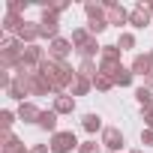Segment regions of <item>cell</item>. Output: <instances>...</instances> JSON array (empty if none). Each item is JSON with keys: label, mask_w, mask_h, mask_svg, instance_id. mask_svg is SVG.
Returning <instances> with one entry per match:
<instances>
[{"label": "cell", "mask_w": 153, "mask_h": 153, "mask_svg": "<svg viewBox=\"0 0 153 153\" xmlns=\"http://www.w3.org/2000/svg\"><path fill=\"white\" fill-rule=\"evenodd\" d=\"M39 114H42V111H39L33 102H21V105H18V120H24V123H36Z\"/></svg>", "instance_id": "2e32d148"}, {"label": "cell", "mask_w": 153, "mask_h": 153, "mask_svg": "<svg viewBox=\"0 0 153 153\" xmlns=\"http://www.w3.org/2000/svg\"><path fill=\"white\" fill-rule=\"evenodd\" d=\"M15 36H18L21 42H27V45H36V39L42 36V33H39V21H24Z\"/></svg>", "instance_id": "8fae6325"}, {"label": "cell", "mask_w": 153, "mask_h": 153, "mask_svg": "<svg viewBox=\"0 0 153 153\" xmlns=\"http://www.w3.org/2000/svg\"><path fill=\"white\" fill-rule=\"evenodd\" d=\"M81 126L93 135V132H99V129H102V117H99V114H84V117H81Z\"/></svg>", "instance_id": "d6986e66"}, {"label": "cell", "mask_w": 153, "mask_h": 153, "mask_svg": "<svg viewBox=\"0 0 153 153\" xmlns=\"http://www.w3.org/2000/svg\"><path fill=\"white\" fill-rule=\"evenodd\" d=\"M24 24V18L21 15H15V12H6L3 15V30H9V33H18V27Z\"/></svg>", "instance_id": "ac0fdd59"}, {"label": "cell", "mask_w": 153, "mask_h": 153, "mask_svg": "<svg viewBox=\"0 0 153 153\" xmlns=\"http://www.w3.org/2000/svg\"><path fill=\"white\" fill-rule=\"evenodd\" d=\"M102 144L108 147V153H117V150L123 147V132H120L117 126H105V129H102Z\"/></svg>", "instance_id": "9c48e42d"}, {"label": "cell", "mask_w": 153, "mask_h": 153, "mask_svg": "<svg viewBox=\"0 0 153 153\" xmlns=\"http://www.w3.org/2000/svg\"><path fill=\"white\" fill-rule=\"evenodd\" d=\"M48 147H51V153H69L72 147H81V144H78V138H75L72 129H66V132H54Z\"/></svg>", "instance_id": "5b68a950"}, {"label": "cell", "mask_w": 153, "mask_h": 153, "mask_svg": "<svg viewBox=\"0 0 153 153\" xmlns=\"http://www.w3.org/2000/svg\"><path fill=\"white\" fill-rule=\"evenodd\" d=\"M36 72L42 75V78H45L57 93H63L66 87H72V81L78 78V72H75L66 60H51V57H45V60H42V66H39Z\"/></svg>", "instance_id": "6da1fadb"}, {"label": "cell", "mask_w": 153, "mask_h": 153, "mask_svg": "<svg viewBox=\"0 0 153 153\" xmlns=\"http://www.w3.org/2000/svg\"><path fill=\"white\" fill-rule=\"evenodd\" d=\"M132 153H141V150H132Z\"/></svg>", "instance_id": "74e56055"}, {"label": "cell", "mask_w": 153, "mask_h": 153, "mask_svg": "<svg viewBox=\"0 0 153 153\" xmlns=\"http://www.w3.org/2000/svg\"><path fill=\"white\" fill-rule=\"evenodd\" d=\"M105 15H108V24H129V12L120 6V3H114V0H105Z\"/></svg>", "instance_id": "52a82bcc"}, {"label": "cell", "mask_w": 153, "mask_h": 153, "mask_svg": "<svg viewBox=\"0 0 153 153\" xmlns=\"http://www.w3.org/2000/svg\"><path fill=\"white\" fill-rule=\"evenodd\" d=\"M57 30H60V12L54 9V3L48 9H42V21H39V33L42 39H57Z\"/></svg>", "instance_id": "277c9868"}, {"label": "cell", "mask_w": 153, "mask_h": 153, "mask_svg": "<svg viewBox=\"0 0 153 153\" xmlns=\"http://www.w3.org/2000/svg\"><path fill=\"white\" fill-rule=\"evenodd\" d=\"M48 90H54V87L42 78L39 72H30V96H45Z\"/></svg>", "instance_id": "9a60e30c"}, {"label": "cell", "mask_w": 153, "mask_h": 153, "mask_svg": "<svg viewBox=\"0 0 153 153\" xmlns=\"http://www.w3.org/2000/svg\"><path fill=\"white\" fill-rule=\"evenodd\" d=\"M90 87H93V81H90V78H81V75H78V78L72 81V87H69V90H72V96H84Z\"/></svg>", "instance_id": "ffe728a7"}, {"label": "cell", "mask_w": 153, "mask_h": 153, "mask_svg": "<svg viewBox=\"0 0 153 153\" xmlns=\"http://www.w3.org/2000/svg\"><path fill=\"white\" fill-rule=\"evenodd\" d=\"M144 87H147V90H153V75H147V78H144Z\"/></svg>", "instance_id": "e575fe53"}, {"label": "cell", "mask_w": 153, "mask_h": 153, "mask_svg": "<svg viewBox=\"0 0 153 153\" xmlns=\"http://www.w3.org/2000/svg\"><path fill=\"white\" fill-rule=\"evenodd\" d=\"M6 96H9V99H24V96H30V72H18V75H15L12 84H9V90H6Z\"/></svg>", "instance_id": "8992f818"}, {"label": "cell", "mask_w": 153, "mask_h": 153, "mask_svg": "<svg viewBox=\"0 0 153 153\" xmlns=\"http://www.w3.org/2000/svg\"><path fill=\"white\" fill-rule=\"evenodd\" d=\"M144 120H147V129L153 132V108H147V111H144Z\"/></svg>", "instance_id": "d6a6232c"}, {"label": "cell", "mask_w": 153, "mask_h": 153, "mask_svg": "<svg viewBox=\"0 0 153 153\" xmlns=\"http://www.w3.org/2000/svg\"><path fill=\"white\" fill-rule=\"evenodd\" d=\"M78 153H99V144H96V141H84V144L78 147Z\"/></svg>", "instance_id": "4dcf8cb0"}, {"label": "cell", "mask_w": 153, "mask_h": 153, "mask_svg": "<svg viewBox=\"0 0 153 153\" xmlns=\"http://www.w3.org/2000/svg\"><path fill=\"white\" fill-rule=\"evenodd\" d=\"M117 48H120V51H129V48H135V36H132V33H120V39H117Z\"/></svg>", "instance_id": "4316f807"}, {"label": "cell", "mask_w": 153, "mask_h": 153, "mask_svg": "<svg viewBox=\"0 0 153 153\" xmlns=\"http://www.w3.org/2000/svg\"><path fill=\"white\" fill-rule=\"evenodd\" d=\"M132 78H135V72H132V69H126V66H120V72L114 75V84H117V87H129V84H132Z\"/></svg>", "instance_id": "44dd1931"}, {"label": "cell", "mask_w": 153, "mask_h": 153, "mask_svg": "<svg viewBox=\"0 0 153 153\" xmlns=\"http://www.w3.org/2000/svg\"><path fill=\"white\" fill-rule=\"evenodd\" d=\"M150 15H153V3H150Z\"/></svg>", "instance_id": "d590c367"}, {"label": "cell", "mask_w": 153, "mask_h": 153, "mask_svg": "<svg viewBox=\"0 0 153 153\" xmlns=\"http://www.w3.org/2000/svg\"><path fill=\"white\" fill-rule=\"evenodd\" d=\"M21 60H24V66L30 69H39L42 66V60H45V48H39V45H24V54H21Z\"/></svg>", "instance_id": "30bf717a"}, {"label": "cell", "mask_w": 153, "mask_h": 153, "mask_svg": "<svg viewBox=\"0 0 153 153\" xmlns=\"http://www.w3.org/2000/svg\"><path fill=\"white\" fill-rule=\"evenodd\" d=\"M84 12H87V30L96 36V33H102L105 27H108V15H105V3H87L84 6Z\"/></svg>", "instance_id": "3957f363"}, {"label": "cell", "mask_w": 153, "mask_h": 153, "mask_svg": "<svg viewBox=\"0 0 153 153\" xmlns=\"http://www.w3.org/2000/svg\"><path fill=\"white\" fill-rule=\"evenodd\" d=\"M72 48L81 54V60H93V54H96V51L102 54V45H96V36H93L87 27L72 30Z\"/></svg>", "instance_id": "7a4b0ae2"}, {"label": "cell", "mask_w": 153, "mask_h": 153, "mask_svg": "<svg viewBox=\"0 0 153 153\" xmlns=\"http://www.w3.org/2000/svg\"><path fill=\"white\" fill-rule=\"evenodd\" d=\"M132 72L135 75H153V60H150V54H135V60H132Z\"/></svg>", "instance_id": "4fadbf2b"}, {"label": "cell", "mask_w": 153, "mask_h": 153, "mask_svg": "<svg viewBox=\"0 0 153 153\" xmlns=\"http://www.w3.org/2000/svg\"><path fill=\"white\" fill-rule=\"evenodd\" d=\"M15 117H18V114H12V111H0V123H3L6 132H9V126L15 123Z\"/></svg>", "instance_id": "f546056e"}, {"label": "cell", "mask_w": 153, "mask_h": 153, "mask_svg": "<svg viewBox=\"0 0 153 153\" xmlns=\"http://www.w3.org/2000/svg\"><path fill=\"white\" fill-rule=\"evenodd\" d=\"M27 6V0H9L6 3V12H15V15H21V9Z\"/></svg>", "instance_id": "f1b7e54d"}, {"label": "cell", "mask_w": 153, "mask_h": 153, "mask_svg": "<svg viewBox=\"0 0 153 153\" xmlns=\"http://www.w3.org/2000/svg\"><path fill=\"white\" fill-rule=\"evenodd\" d=\"M135 99L141 102V108L147 111V108H153V90H147V87H138L135 90Z\"/></svg>", "instance_id": "cb8c5ba5"}, {"label": "cell", "mask_w": 153, "mask_h": 153, "mask_svg": "<svg viewBox=\"0 0 153 153\" xmlns=\"http://www.w3.org/2000/svg\"><path fill=\"white\" fill-rule=\"evenodd\" d=\"M51 147H45V144H36V147H30V153H48Z\"/></svg>", "instance_id": "836d02e7"}, {"label": "cell", "mask_w": 153, "mask_h": 153, "mask_svg": "<svg viewBox=\"0 0 153 153\" xmlns=\"http://www.w3.org/2000/svg\"><path fill=\"white\" fill-rule=\"evenodd\" d=\"M78 75H81V78H96V75H99V69H96V63L93 60H81V66H78Z\"/></svg>", "instance_id": "7402d4cb"}, {"label": "cell", "mask_w": 153, "mask_h": 153, "mask_svg": "<svg viewBox=\"0 0 153 153\" xmlns=\"http://www.w3.org/2000/svg\"><path fill=\"white\" fill-rule=\"evenodd\" d=\"M72 51V39H63V36H57V39H51L48 42V57L51 60H66V54Z\"/></svg>", "instance_id": "ba28073f"}, {"label": "cell", "mask_w": 153, "mask_h": 153, "mask_svg": "<svg viewBox=\"0 0 153 153\" xmlns=\"http://www.w3.org/2000/svg\"><path fill=\"white\" fill-rule=\"evenodd\" d=\"M150 60H153V51H150Z\"/></svg>", "instance_id": "8d00e7d4"}, {"label": "cell", "mask_w": 153, "mask_h": 153, "mask_svg": "<svg viewBox=\"0 0 153 153\" xmlns=\"http://www.w3.org/2000/svg\"><path fill=\"white\" fill-rule=\"evenodd\" d=\"M54 111L57 114H72L75 111V96L72 93H57L54 96Z\"/></svg>", "instance_id": "5bb4252c"}, {"label": "cell", "mask_w": 153, "mask_h": 153, "mask_svg": "<svg viewBox=\"0 0 153 153\" xmlns=\"http://www.w3.org/2000/svg\"><path fill=\"white\" fill-rule=\"evenodd\" d=\"M150 18H153V15H150V6H144V3H138V6L129 12V24H132V27H138V30H141V27H147V24H150Z\"/></svg>", "instance_id": "7c38bea8"}, {"label": "cell", "mask_w": 153, "mask_h": 153, "mask_svg": "<svg viewBox=\"0 0 153 153\" xmlns=\"http://www.w3.org/2000/svg\"><path fill=\"white\" fill-rule=\"evenodd\" d=\"M120 66H123L120 60H102V63H99V72H102V75H108V78H114V75L120 72Z\"/></svg>", "instance_id": "603a6c76"}, {"label": "cell", "mask_w": 153, "mask_h": 153, "mask_svg": "<svg viewBox=\"0 0 153 153\" xmlns=\"http://www.w3.org/2000/svg\"><path fill=\"white\" fill-rule=\"evenodd\" d=\"M36 126L45 129V132H57V111H54V108H51V111H42L39 120H36Z\"/></svg>", "instance_id": "e0dca14e"}, {"label": "cell", "mask_w": 153, "mask_h": 153, "mask_svg": "<svg viewBox=\"0 0 153 153\" xmlns=\"http://www.w3.org/2000/svg\"><path fill=\"white\" fill-rule=\"evenodd\" d=\"M93 87H96V90H102V93H108V90L114 87V78H108V75H102V72H99L96 78H93Z\"/></svg>", "instance_id": "484cf974"}, {"label": "cell", "mask_w": 153, "mask_h": 153, "mask_svg": "<svg viewBox=\"0 0 153 153\" xmlns=\"http://www.w3.org/2000/svg\"><path fill=\"white\" fill-rule=\"evenodd\" d=\"M120 48L117 45H102V60H120Z\"/></svg>", "instance_id": "83f0119b"}, {"label": "cell", "mask_w": 153, "mask_h": 153, "mask_svg": "<svg viewBox=\"0 0 153 153\" xmlns=\"http://www.w3.org/2000/svg\"><path fill=\"white\" fill-rule=\"evenodd\" d=\"M141 144H150V147H153V132H150V129L141 132Z\"/></svg>", "instance_id": "1f68e13d"}, {"label": "cell", "mask_w": 153, "mask_h": 153, "mask_svg": "<svg viewBox=\"0 0 153 153\" xmlns=\"http://www.w3.org/2000/svg\"><path fill=\"white\" fill-rule=\"evenodd\" d=\"M21 147H24V144H21L12 132H6V135H3V153H18Z\"/></svg>", "instance_id": "d4e9b609"}]
</instances>
